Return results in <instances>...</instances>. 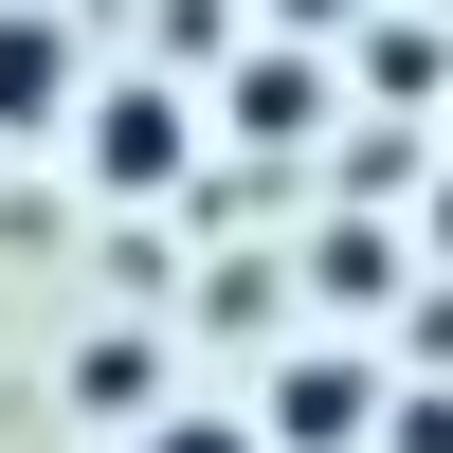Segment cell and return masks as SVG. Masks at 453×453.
<instances>
[{"label":"cell","mask_w":453,"mask_h":453,"mask_svg":"<svg viewBox=\"0 0 453 453\" xmlns=\"http://www.w3.org/2000/svg\"><path fill=\"white\" fill-rule=\"evenodd\" d=\"M73 91H91V55H73L55 0H0V145H55Z\"/></svg>","instance_id":"cell-3"},{"label":"cell","mask_w":453,"mask_h":453,"mask_svg":"<svg viewBox=\"0 0 453 453\" xmlns=\"http://www.w3.org/2000/svg\"><path fill=\"white\" fill-rule=\"evenodd\" d=\"M309 109H326V73H309V55H254V73H236V127H273V145H290Z\"/></svg>","instance_id":"cell-6"},{"label":"cell","mask_w":453,"mask_h":453,"mask_svg":"<svg viewBox=\"0 0 453 453\" xmlns=\"http://www.w3.org/2000/svg\"><path fill=\"white\" fill-rule=\"evenodd\" d=\"M363 73H381V91H453V36H435V19H381V36H363Z\"/></svg>","instance_id":"cell-7"},{"label":"cell","mask_w":453,"mask_h":453,"mask_svg":"<svg viewBox=\"0 0 453 453\" xmlns=\"http://www.w3.org/2000/svg\"><path fill=\"white\" fill-rule=\"evenodd\" d=\"M127 453H273V435H254L236 399H145V418H127Z\"/></svg>","instance_id":"cell-5"},{"label":"cell","mask_w":453,"mask_h":453,"mask_svg":"<svg viewBox=\"0 0 453 453\" xmlns=\"http://www.w3.org/2000/svg\"><path fill=\"white\" fill-rule=\"evenodd\" d=\"M145 399H164V345H145V326H91V345H73V418H109V435H127Z\"/></svg>","instance_id":"cell-4"},{"label":"cell","mask_w":453,"mask_h":453,"mask_svg":"<svg viewBox=\"0 0 453 453\" xmlns=\"http://www.w3.org/2000/svg\"><path fill=\"white\" fill-rule=\"evenodd\" d=\"M73 145H91V181H109V200H164V181L200 164V109L127 73V91H73Z\"/></svg>","instance_id":"cell-1"},{"label":"cell","mask_w":453,"mask_h":453,"mask_svg":"<svg viewBox=\"0 0 453 453\" xmlns=\"http://www.w3.org/2000/svg\"><path fill=\"white\" fill-rule=\"evenodd\" d=\"M254 435H273V453H363V435H381V363L290 345V363H273V399H254Z\"/></svg>","instance_id":"cell-2"},{"label":"cell","mask_w":453,"mask_h":453,"mask_svg":"<svg viewBox=\"0 0 453 453\" xmlns=\"http://www.w3.org/2000/svg\"><path fill=\"white\" fill-rule=\"evenodd\" d=\"M381 453H453V399H399V418H381Z\"/></svg>","instance_id":"cell-8"}]
</instances>
